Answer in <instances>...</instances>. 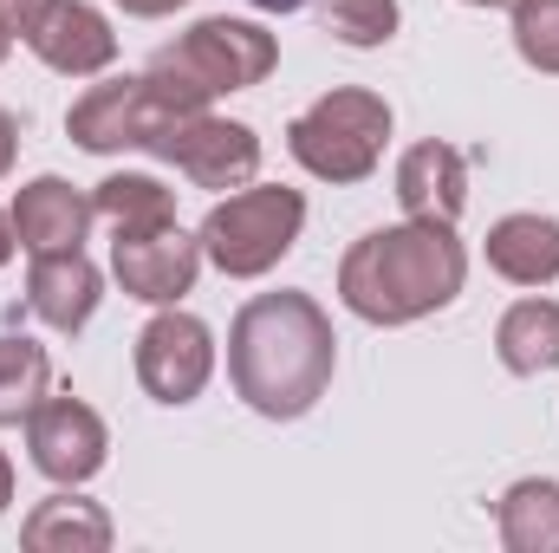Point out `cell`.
<instances>
[{
    "instance_id": "27",
    "label": "cell",
    "mask_w": 559,
    "mask_h": 553,
    "mask_svg": "<svg viewBox=\"0 0 559 553\" xmlns=\"http://www.w3.org/2000/svg\"><path fill=\"white\" fill-rule=\"evenodd\" d=\"M248 7H261V13H299L306 0H248Z\"/></svg>"
},
{
    "instance_id": "28",
    "label": "cell",
    "mask_w": 559,
    "mask_h": 553,
    "mask_svg": "<svg viewBox=\"0 0 559 553\" xmlns=\"http://www.w3.org/2000/svg\"><path fill=\"white\" fill-rule=\"evenodd\" d=\"M7 46H13V26H7V20H0V59H7Z\"/></svg>"
},
{
    "instance_id": "16",
    "label": "cell",
    "mask_w": 559,
    "mask_h": 553,
    "mask_svg": "<svg viewBox=\"0 0 559 553\" xmlns=\"http://www.w3.org/2000/svg\"><path fill=\"white\" fill-rule=\"evenodd\" d=\"M118 541L111 515L72 489H52L46 502H33V515L20 521V548L26 553H105Z\"/></svg>"
},
{
    "instance_id": "18",
    "label": "cell",
    "mask_w": 559,
    "mask_h": 553,
    "mask_svg": "<svg viewBox=\"0 0 559 553\" xmlns=\"http://www.w3.org/2000/svg\"><path fill=\"white\" fill-rule=\"evenodd\" d=\"M495 528L508 553H559V482L554 475H521L495 502Z\"/></svg>"
},
{
    "instance_id": "17",
    "label": "cell",
    "mask_w": 559,
    "mask_h": 553,
    "mask_svg": "<svg viewBox=\"0 0 559 553\" xmlns=\"http://www.w3.org/2000/svg\"><path fill=\"white\" fill-rule=\"evenodd\" d=\"M495 358L514 378H547V372H559V299H547V293L514 299L501 313V326H495Z\"/></svg>"
},
{
    "instance_id": "22",
    "label": "cell",
    "mask_w": 559,
    "mask_h": 553,
    "mask_svg": "<svg viewBox=\"0 0 559 553\" xmlns=\"http://www.w3.org/2000/svg\"><path fill=\"white\" fill-rule=\"evenodd\" d=\"M514 52L521 66L559 79V0H514Z\"/></svg>"
},
{
    "instance_id": "14",
    "label": "cell",
    "mask_w": 559,
    "mask_h": 553,
    "mask_svg": "<svg viewBox=\"0 0 559 553\" xmlns=\"http://www.w3.org/2000/svg\"><path fill=\"white\" fill-rule=\"evenodd\" d=\"M397 202L417 222H462V209H468V156L442 138L411 143L397 156Z\"/></svg>"
},
{
    "instance_id": "29",
    "label": "cell",
    "mask_w": 559,
    "mask_h": 553,
    "mask_svg": "<svg viewBox=\"0 0 559 553\" xmlns=\"http://www.w3.org/2000/svg\"><path fill=\"white\" fill-rule=\"evenodd\" d=\"M462 7H514V0H462Z\"/></svg>"
},
{
    "instance_id": "4",
    "label": "cell",
    "mask_w": 559,
    "mask_h": 553,
    "mask_svg": "<svg viewBox=\"0 0 559 553\" xmlns=\"http://www.w3.org/2000/svg\"><path fill=\"white\" fill-rule=\"evenodd\" d=\"M202 261L222 268L228 280H261L299 248L306 235V196L286 183H248L228 189L209 215H202Z\"/></svg>"
},
{
    "instance_id": "5",
    "label": "cell",
    "mask_w": 559,
    "mask_h": 553,
    "mask_svg": "<svg viewBox=\"0 0 559 553\" xmlns=\"http://www.w3.org/2000/svg\"><path fill=\"white\" fill-rule=\"evenodd\" d=\"M391 105L365 85H338L325 98H312L293 125H286V150L306 176L319 183H365L378 163H384V143H391Z\"/></svg>"
},
{
    "instance_id": "20",
    "label": "cell",
    "mask_w": 559,
    "mask_h": 553,
    "mask_svg": "<svg viewBox=\"0 0 559 553\" xmlns=\"http://www.w3.org/2000/svg\"><path fill=\"white\" fill-rule=\"evenodd\" d=\"M52 391V358L46 345H33L26 332H0V430L26 423L39 411V398Z\"/></svg>"
},
{
    "instance_id": "10",
    "label": "cell",
    "mask_w": 559,
    "mask_h": 553,
    "mask_svg": "<svg viewBox=\"0 0 559 553\" xmlns=\"http://www.w3.org/2000/svg\"><path fill=\"white\" fill-rule=\"evenodd\" d=\"M111 274L143 306H182V293H195L202 274V235H182V222L111 235Z\"/></svg>"
},
{
    "instance_id": "24",
    "label": "cell",
    "mask_w": 559,
    "mask_h": 553,
    "mask_svg": "<svg viewBox=\"0 0 559 553\" xmlns=\"http://www.w3.org/2000/svg\"><path fill=\"white\" fill-rule=\"evenodd\" d=\"M13 156H20V118H13V111L0 105V176L13 169Z\"/></svg>"
},
{
    "instance_id": "12",
    "label": "cell",
    "mask_w": 559,
    "mask_h": 553,
    "mask_svg": "<svg viewBox=\"0 0 559 553\" xmlns=\"http://www.w3.org/2000/svg\"><path fill=\"white\" fill-rule=\"evenodd\" d=\"M92 222H98L92 196H85L79 183H66V176H33V183H20V196H13V235H20L26 255L85 248Z\"/></svg>"
},
{
    "instance_id": "13",
    "label": "cell",
    "mask_w": 559,
    "mask_h": 553,
    "mask_svg": "<svg viewBox=\"0 0 559 553\" xmlns=\"http://www.w3.org/2000/svg\"><path fill=\"white\" fill-rule=\"evenodd\" d=\"M105 299V274L85 248H59V255H33L26 268V306L33 319H46L52 332H85L92 313Z\"/></svg>"
},
{
    "instance_id": "6",
    "label": "cell",
    "mask_w": 559,
    "mask_h": 553,
    "mask_svg": "<svg viewBox=\"0 0 559 553\" xmlns=\"http://www.w3.org/2000/svg\"><path fill=\"white\" fill-rule=\"evenodd\" d=\"M176 118H189V111H176L150 72H124V79H98L72 98L66 138L92 156H118V150H150Z\"/></svg>"
},
{
    "instance_id": "11",
    "label": "cell",
    "mask_w": 559,
    "mask_h": 553,
    "mask_svg": "<svg viewBox=\"0 0 559 553\" xmlns=\"http://www.w3.org/2000/svg\"><path fill=\"white\" fill-rule=\"evenodd\" d=\"M26 52L46 66V72H59V79H98L111 59H118V33H111V20L98 13V7H85V0H46L33 20H26Z\"/></svg>"
},
{
    "instance_id": "8",
    "label": "cell",
    "mask_w": 559,
    "mask_h": 553,
    "mask_svg": "<svg viewBox=\"0 0 559 553\" xmlns=\"http://www.w3.org/2000/svg\"><path fill=\"white\" fill-rule=\"evenodd\" d=\"M150 156L176 163L195 189H215V196L248 189V183L261 176V138H254V125H241V118H215V111H189V118H176L163 138L150 143Z\"/></svg>"
},
{
    "instance_id": "2",
    "label": "cell",
    "mask_w": 559,
    "mask_h": 553,
    "mask_svg": "<svg viewBox=\"0 0 559 553\" xmlns=\"http://www.w3.org/2000/svg\"><path fill=\"white\" fill-rule=\"evenodd\" d=\"M462 286H468V248L455 222L404 215L397 228L358 235L338 261V299L365 326H417L429 313L455 306Z\"/></svg>"
},
{
    "instance_id": "26",
    "label": "cell",
    "mask_w": 559,
    "mask_h": 553,
    "mask_svg": "<svg viewBox=\"0 0 559 553\" xmlns=\"http://www.w3.org/2000/svg\"><path fill=\"white\" fill-rule=\"evenodd\" d=\"M13 508V462H7V449H0V515Z\"/></svg>"
},
{
    "instance_id": "7",
    "label": "cell",
    "mask_w": 559,
    "mask_h": 553,
    "mask_svg": "<svg viewBox=\"0 0 559 553\" xmlns=\"http://www.w3.org/2000/svg\"><path fill=\"white\" fill-rule=\"evenodd\" d=\"M131 358H138L143 398L182 411V404H195V398L209 391V378H215V332H209L195 313H182V306H156V319L138 332V352H131Z\"/></svg>"
},
{
    "instance_id": "19",
    "label": "cell",
    "mask_w": 559,
    "mask_h": 553,
    "mask_svg": "<svg viewBox=\"0 0 559 553\" xmlns=\"http://www.w3.org/2000/svg\"><path fill=\"white\" fill-rule=\"evenodd\" d=\"M92 209L111 222V235H138V228L176 222V189H163L156 176H138V169H118L92 189Z\"/></svg>"
},
{
    "instance_id": "25",
    "label": "cell",
    "mask_w": 559,
    "mask_h": 553,
    "mask_svg": "<svg viewBox=\"0 0 559 553\" xmlns=\"http://www.w3.org/2000/svg\"><path fill=\"white\" fill-rule=\"evenodd\" d=\"M13 248H20V235H13V209H0V268L13 261Z\"/></svg>"
},
{
    "instance_id": "23",
    "label": "cell",
    "mask_w": 559,
    "mask_h": 553,
    "mask_svg": "<svg viewBox=\"0 0 559 553\" xmlns=\"http://www.w3.org/2000/svg\"><path fill=\"white\" fill-rule=\"evenodd\" d=\"M111 7H124L131 20H169V13L189 7V0H111Z\"/></svg>"
},
{
    "instance_id": "21",
    "label": "cell",
    "mask_w": 559,
    "mask_h": 553,
    "mask_svg": "<svg viewBox=\"0 0 559 553\" xmlns=\"http://www.w3.org/2000/svg\"><path fill=\"white\" fill-rule=\"evenodd\" d=\"M319 26L338 39V46H391L397 26H404V7L397 0H319Z\"/></svg>"
},
{
    "instance_id": "9",
    "label": "cell",
    "mask_w": 559,
    "mask_h": 553,
    "mask_svg": "<svg viewBox=\"0 0 559 553\" xmlns=\"http://www.w3.org/2000/svg\"><path fill=\"white\" fill-rule=\"evenodd\" d=\"M26 456H33V469L46 475V482H59V489H79V482H92L98 469H105V456H111V430H105V416L92 411L85 398H39V411L26 416Z\"/></svg>"
},
{
    "instance_id": "1",
    "label": "cell",
    "mask_w": 559,
    "mask_h": 553,
    "mask_svg": "<svg viewBox=\"0 0 559 553\" xmlns=\"http://www.w3.org/2000/svg\"><path fill=\"white\" fill-rule=\"evenodd\" d=\"M338 372V332L312 293H254L228 326V378L235 398L267 423L306 416Z\"/></svg>"
},
{
    "instance_id": "15",
    "label": "cell",
    "mask_w": 559,
    "mask_h": 553,
    "mask_svg": "<svg viewBox=\"0 0 559 553\" xmlns=\"http://www.w3.org/2000/svg\"><path fill=\"white\" fill-rule=\"evenodd\" d=\"M488 268L514 286H554L559 280V222L540 209H521V215H501L481 242Z\"/></svg>"
},
{
    "instance_id": "3",
    "label": "cell",
    "mask_w": 559,
    "mask_h": 553,
    "mask_svg": "<svg viewBox=\"0 0 559 553\" xmlns=\"http://www.w3.org/2000/svg\"><path fill=\"white\" fill-rule=\"evenodd\" d=\"M274 66H280V39L261 20L209 13V20H195L189 33H176L143 72L163 85V98H169L176 111H209V105L228 98V92L267 85Z\"/></svg>"
}]
</instances>
